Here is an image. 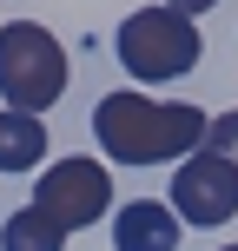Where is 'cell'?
<instances>
[{"mask_svg":"<svg viewBox=\"0 0 238 251\" xmlns=\"http://www.w3.org/2000/svg\"><path fill=\"white\" fill-rule=\"evenodd\" d=\"M93 132L113 165H165V159H192L212 132V119L185 100H152V93L126 86L93 106Z\"/></svg>","mask_w":238,"mask_h":251,"instance_id":"obj_1","label":"cell"},{"mask_svg":"<svg viewBox=\"0 0 238 251\" xmlns=\"http://www.w3.org/2000/svg\"><path fill=\"white\" fill-rule=\"evenodd\" d=\"M119 66L139 86H159V79H185L199 66V20H185L179 7H139L119 20Z\"/></svg>","mask_w":238,"mask_h":251,"instance_id":"obj_2","label":"cell"},{"mask_svg":"<svg viewBox=\"0 0 238 251\" xmlns=\"http://www.w3.org/2000/svg\"><path fill=\"white\" fill-rule=\"evenodd\" d=\"M66 93V47L40 20H7L0 26V100L13 113H47Z\"/></svg>","mask_w":238,"mask_h":251,"instance_id":"obj_3","label":"cell"},{"mask_svg":"<svg viewBox=\"0 0 238 251\" xmlns=\"http://www.w3.org/2000/svg\"><path fill=\"white\" fill-rule=\"evenodd\" d=\"M172 205L185 225H232L238 218V159L232 152H218V146H199L185 165L172 172Z\"/></svg>","mask_w":238,"mask_h":251,"instance_id":"obj_4","label":"cell"},{"mask_svg":"<svg viewBox=\"0 0 238 251\" xmlns=\"http://www.w3.org/2000/svg\"><path fill=\"white\" fill-rule=\"evenodd\" d=\"M33 205H40L60 231L100 225V218L113 212V172H106L100 159H60V165H47V172H40Z\"/></svg>","mask_w":238,"mask_h":251,"instance_id":"obj_5","label":"cell"},{"mask_svg":"<svg viewBox=\"0 0 238 251\" xmlns=\"http://www.w3.org/2000/svg\"><path fill=\"white\" fill-rule=\"evenodd\" d=\"M179 231H185V218H179L172 205L132 199V205H119V218H113V251H179Z\"/></svg>","mask_w":238,"mask_h":251,"instance_id":"obj_6","label":"cell"},{"mask_svg":"<svg viewBox=\"0 0 238 251\" xmlns=\"http://www.w3.org/2000/svg\"><path fill=\"white\" fill-rule=\"evenodd\" d=\"M47 159V119L40 113H0V172H33Z\"/></svg>","mask_w":238,"mask_h":251,"instance_id":"obj_7","label":"cell"},{"mask_svg":"<svg viewBox=\"0 0 238 251\" xmlns=\"http://www.w3.org/2000/svg\"><path fill=\"white\" fill-rule=\"evenodd\" d=\"M0 251H66V231L53 225L40 205H20V212L0 225Z\"/></svg>","mask_w":238,"mask_h":251,"instance_id":"obj_8","label":"cell"},{"mask_svg":"<svg viewBox=\"0 0 238 251\" xmlns=\"http://www.w3.org/2000/svg\"><path fill=\"white\" fill-rule=\"evenodd\" d=\"M165 7H179V13H185V20H199V13H212L218 0H165Z\"/></svg>","mask_w":238,"mask_h":251,"instance_id":"obj_9","label":"cell"},{"mask_svg":"<svg viewBox=\"0 0 238 251\" xmlns=\"http://www.w3.org/2000/svg\"><path fill=\"white\" fill-rule=\"evenodd\" d=\"M225 251H238V245H225Z\"/></svg>","mask_w":238,"mask_h":251,"instance_id":"obj_10","label":"cell"}]
</instances>
